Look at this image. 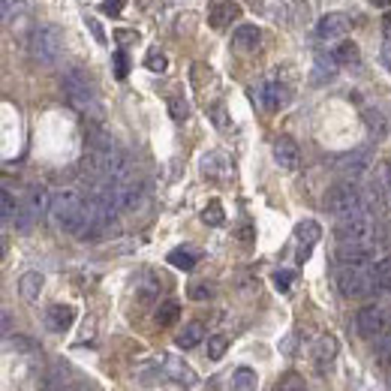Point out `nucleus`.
Returning a JSON list of instances; mask_svg holds the SVG:
<instances>
[{"label":"nucleus","mask_w":391,"mask_h":391,"mask_svg":"<svg viewBox=\"0 0 391 391\" xmlns=\"http://www.w3.org/2000/svg\"><path fill=\"white\" fill-rule=\"evenodd\" d=\"M356 58H358V49H356V42H349V40H343V42H338L331 49V60L340 63V67L343 63H352Z\"/></svg>","instance_id":"b1692460"},{"label":"nucleus","mask_w":391,"mask_h":391,"mask_svg":"<svg viewBox=\"0 0 391 391\" xmlns=\"http://www.w3.org/2000/svg\"><path fill=\"white\" fill-rule=\"evenodd\" d=\"M49 205H51V196L45 193L42 187H33L31 193H27V202H24V208L18 211V217H15V226L18 229H31V226L40 220L42 214H49Z\"/></svg>","instance_id":"0eeeda50"},{"label":"nucleus","mask_w":391,"mask_h":391,"mask_svg":"<svg viewBox=\"0 0 391 391\" xmlns=\"http://www.w3.org/2000/svg\"><path fill=\"white\" fill-rule=\"evenodd\" d=\"M181 316V304L178 301H163L160 310H157V322L160 325H175Z\"/></svg>","instance_id":"bb28decb"},{"label":"nucleus","mask_w":391,"mask_h":391,"mask_svg":"<svg viewBox=\"0 0 391 391\" xmlns=\"http://www.w3.org/2000/svg\"><path fill=\"white\" fill-rule=\"evenodd\" d=\"M202 175L211 178V181H226V178H232V163H229V157H226V153H220V151L205 153V157H202Z\"/></svg>","instance_id":"f8f14e48"},{"label":"nucleus","mask_w":391,"mask_h":391,"mask_svg":"<svg viewBox=\"0 0 391 391\" xmlns=\"http://www.w3.org/2000/svg\"><path fill=\"white\" fill-rule=\"evenodd\" d=\"M292 280H295V274H292V271H277V274H274V286L280 289V292H289V286H292Z\"/></svg>","instance_id":"c9c22d12"},{"label":"nucleus","mask_w":391,"mask_h":391,"mask_svg":"<svg viewBox=\"0 0 391 391\" xmlns=\"http://www.w3.org/2000/svg\"><path fill=\"white\" fill-rule=\"evenodd\" d=\"M313 358H316V367L322 370H331L334 358H338V338H331V334H322L319 340H316V349H313Z\"/></svg>","instance_id":"dca6fc26"},{"label":"nucleus","mask_w":391,"mask_h":391,"mask_svg":"<svg viewBox=\"0 0 391 391\" xmlns=\"http://www.w3.org/2000/svg\"><path fill=\"white\" fill-rule=\"evenodd\" d=\"M157 295H160V280L153 274H144L139 280V298H142V301H153Z\"/></svg>","instance_id":"393cba45"},{"label":"nucleus","mask_w":391,"mask_h":391,"mask_svg":"<svg viewBox=\"0 0 391 391\" xmlns=\"http://www.w3.org/2000/svg\"><path fill=\"white\" fill-rule=\"evenodd\" d=\"M226 349H229V338H226V334H214V338H208V358L211 361H220L226 356Z\"/></svg>","instance_id":"cd10ccee"},{"label":"nucleus","mask_w":391,"mask_h":391,"mask_svg":"<svg viewBox=\"0 0 391 391\" xmlns=\"http://www.w3.org/2000/svg\"><path fill=\"white\" fill-rule=\"evenodd\" d=\"M9 331H13V316H9V310H3V334L9 338Z\"/></svg>","instance_id":"79ce46f5"},{"label":"nucleus","mask_w":391,"mask_h":391,"mask_svg":"<svg viewBox=\"0 0 391 391\" xmlns=\"http://www.w3.org/2000/svg\"><path fill=\"white\" fill-rule=\"evenodd\" d=\"M148 69H153V72H163V69H166V54L157 51V49H151V51H148Z\"/></svg>","instance_id":"72a5a7b5"},{"label":"nucleus","mask_w":391,"mask_h":391,"mask_svg":"<svg viewBox=\"0 0 391 391\" xmlns=\"http://www.w3.org/2000/svg\"><path fill=\"white\" fill-rule=\"evenodd\" d=\"M232 42L238 45V49H244V51H253V49H256V45L262 42V31H259L256 24H241L238 31H235Z\"/></svg>","instance_id":"412c9836"},{"label":"nucleus","mask_w":391,"mask_h":391,"mask_svg":"<svg viewBox=\"0 0 391 391\" xmlns=\"http://www.w3.org/2000/svg\"><path fill=\"white\" fill-rule=\"evenodd\" d=\"M115 76H117V78L126 76V54H124V51L115 54Z\"/></svg>","instance_id":"ea45409f"},{"label":"nucleus","mask_w":391,"mask_h":391,"mask_svg":"<svg viewBox=\"0 0 391 391\" xmlns=\"http://www.w3.org/2000/svg\"><path fill=\"white\" fill-rule=\"evenodd\" d=\"M190 298H193V301H208V298H211V286H205V283L190 286Z\"/></svg>","instance_id":"e433bc0d"},{"label":"nucleus","mask_w":391,"mask_h":391,"mask_svg":"<svg viewBox=\"0 0 391 391\" xmlns=\"http://www.w3.org/2000/svg\"><path fill=\"white\" fill-rule=\"evenodd\" d=\"M325 211L334 214L338 220H343V217H352V214H358V211H367V208H365V193L356 187V181L334 184L328 193H325Z\"/></svg>","instance_id":"7ed1b4c3"},{"label":"nucleus","mask_w":391,"mask_h":391,"mask_svg":"<svg viewBox=\"0 0 391 391\" xmlns=\"http://www.w3.org/2000/svg\"><path fill=\"white\" fill-rule=\"evenodd\" d=\"M238 15H241V6L235 3V0H214L211 13H208V22H211V27H217V31H223V27H229Z\"/></svg>","instance_id":"ddd939ff"},{"label":"nucleus","mask_w":391,"mask_h":391,"mask_svg":"<svg viewBox=\"0 0 391 391\" xmlns=\"http://www.w3.org/2000/svg\"><path fill=\"white\" fill-rule=\"evenodd\" d=\"M81 214H85V199H81L76 190H58V193L51 196L49 217L60 232L76 235L81 226Z\"/></svg>","instance_id":"f257e3e1"},{"label":"nucleus","mask_w":391,"mask_h":391,"mask_svg":"<svg viewBox=\"0 0 391 391\" xmlns=\"http://www.w3.org/2000/svg\"><path fill=\"white\" fill-rule=\"evenodd\" d=\"M60 33H58V27H51V24H40V27H33V33H31V58L36 63H42V67H51L54 60L60 58Z\"/></svg>","instance_id":"423d86ee"},{"label":"nucleus","mask_w":391,"mask_h":391,"mask_svg":"<svg viewBox=\"0 0 391 391\" xmlns=\"http://www.w3.org/2000/svg\"><path fill=\"white\" fill-rule=\"evenodd\" d=\"M72 319H76V310L67 304H54V307H49V313H45V322H49L51 331H67Z\"/></svg>","instance_id":"aec40b11"},{"label":"nucleus","mask_w":391,"mask_h":391,"mask_svg":"<svg viewBox=\"0 0 391 391\" xmlns=\"http://www.w3.org/2000/svg\"><path fill=\"white\" fill-rule=\"evenodd\" d=\"M211 115H214V124L220 126V130H229V121H226V108H223L220 103H217V106L211 108Z\"/></svg>","instance_id":"4c0bfd02"},{"label":"nucleus","mask_w":391,"mask_h":391,"mask_svg":"<svg viewBox=\"0 0 391 391\" xmlns=\"http://www.w3.org/2000/svg\"><path fill=\"white\" fill-rule=\"evenodd\" d=\"M42 286H45V280H42L40 271H27V274H22V280H18V292H22V298L31 304L40 301Z\"/></svg>","instance_id":"6ab92c4d"},{"label":"nucleus","mask_w":391,"mask_h":391,"mask_svg":"<svg viewBox=\"0 0 391 391\" xmlns=\"http://www.w3.org/2000/svg\"><path fill=\"white\" fill-rule=\"evenodd\" d=\"M202 220L208 223V226H223V220H226V214H223V205L217 202V199H211L205 208H202Z\"/></svg>","instance_id":"c85d7f7f"},{"label":"nucleus","mask_w":391,"mask_h":391,"mask_svg":"<svg viewBox=\"0 0 391 391\" xmlns=\"http://www.w3.org/2000/svg\"><path fill=\"white\" fill-rule=\"evenodd\" d=\"M376 349H379V358L385 361V365H391V325L379 334V343H376Z\"/></svg>","instance_id":"2f4dec72"},{"label":"nucleus","mask_w":391,"mask_h":391,"mask_svg":"<svg viewBox=\"0 0 391 391\" xmlns=\"http://www.w3.org/2000/svg\"><path fill=\"white\" fill-rule=\"evenodd\" d=\"M202 338H205V325L202 322H187L184 331L175 338V343H178V349H193L202 343Z\"/></svg>","instance_id":"4be33fe9"},{"label":"nucleus","mask_w":391,"mask_h":391,"mask_svg":"<svg viewBox=\"0 0 391 391\" xmlns=\"http://www.w3.org/2000/svg\"><path fill=\"white\" fill-rule=\"evenodd\" d=\"M232 383H235V391H253L256 388V374H253L250 367H238L232 376Z\"/></svg>","instance_id":"a878e982"},{"label":"nucleus","mask_w":391,"mask_h":391,"mask_svg":"<svg viewBox=\"0 0 391 391\" xmlns=\"http://www.w3.org/2000/svg\"><path fill=\"white\" fill-rule=\"evenodd\" d=\"M124 6H126L124 0H106V3L99 6V9H103L106 15H121V9H124Z\"/></svg>","instance_id":"58836bf2"},{"label":"nucleus","mask_w":391,"mask_h":391,"mask_svg":"<svg viewBox=\"0 0 391 391\" xmlns=\"http://www.w3.org/2000/svg\"><path fill=\"white\" fill-rule=\"evenodd\" d=\"M133 36H135V33H130V31H121V33H117V40H121V42L126 45V42H133Z\"/></svg>","instance_id":"c03bdc74"},{"label":"nucleus","mask_w":391,"mask_h":391,"mask_svg":"<svg viewBox=\"0 0 391 391\" xmlns=\"http://www.w3.org/2000/svg\"><path fill=\"white\" fill-rule=\"evenodd\" d=\"M88 27L97 33V40H99V42H106V33H103V27L97 24V18H88Z\"/></svg>","instance_id":"a19ab883"},{"label":"nucleus","mask_w":391,"mask_h":391,"mask_svg":"<svg viewBox=\"0 0 391 391\" xmlns=\"http://www.w3.org/2000/svg\"><path fill=\"white\" fill-rule=\"evenodd\" d=\"M319 235H322V229H319V223H313V220H304V223H298V229H295V238H298V262H304L310 259V250H313V244L319 241Z\"/></svg>","instance_id":"9b49d317"},{"label":"nucleus","mask_w":391,"mask_h":391,"mask_svg":"<svg viewBox=\"0 0 391 391\" xmlns=\"http://www.w3.org/2000/svg\"><path fill=\"white\" fill-rule=\"evenodd\" d=\"M24 13V0H3V24L13 22V15Z\"/></svg>","instance_id":"473e14b6"},{"label":"nucleus","mask_w":391,"mask_h":391,"mask_svg":"<svg viewBox=\"0 0 391 391\" xmlns=\"http://www.w3.org/2000/svg\"><path fill=\"white\" fill-rule=\"evenodd\" d=\"M277 391H307V385H304V379L298 374H286L283 379H280Z\"/></svg>","instance_id":"7c9ffc66"},{"label":"nucleus","mask_w":391,"mask_h":391,"mask_svg":"<svg viewBox=\"0 0 391 391\" xmlns=\"http://www.w3.org/2000/svg\"><path fill=\"white\" fill-rule=\"evenodd\" d=\"M259 99H262V106L268 108V112H277V108H283L286 106V88L283 85H277V81H265V85L259 88Z\"/></svg>","instance_id":"a211bd4d"},{"label":"nucleus","mask_w":391,"mask_h":391,"mask_svg":"<svg viewBox=\"0 0 391 391\" xmlns=\"http://www.w3.org/2000/svg\"><path fill=\"white\" fill-rule=\"evenodd\" d=\"M58 391H88L85 385H60Z\"/></svg>","instance_id":"a18cd8bd"},{"label":"nucleus","mask_w":391,"mask_h":391,"mask_svg":"<svg viewBox=\"0 0 391 391\" xmlns=\"http://www.w3.org/2000/svg\"><path fill=\"white\" fill-rule=\"evenodd\" d=\"M163 376L178 383V385H184V388H193L199 383L193 367H190L184 358H172V356H163Z\"/></svg>","instance_id":"1a4fd4ad"},{"label":"nucleus","mask_w":391,"mask_h":391,"mask_svg":"<svg viewBox=\"0 0 391 391\" xmlns=\"http://www.w3.org/2000/svg\"><path fill=\"white\" fill-rule=\"evenodd\" d=\"M334 235H338L340 244H361V247H376L379 244V229H376V220L370 217V211H358L352 217L338 220Z\"/></svg>","instance_id":"f03ea898"},{"label":"nucleus","mask_w":391,"mask_h":391,"mask_svg":"<svg viewBox=\"0 0 391 391\" xmlns=\"http://www.w3.org/2000/svg\"><path fill=\"white\" fill-rule=\"evenodd\" d=\"M169 108H172V117H175V121H184V117H187V103L181 97H172Z\"/></svg>","instance_id":"f704fd0d"},{"label":"nucleus","mask_w":391,"mask_h":391,"mask_svg":"<svg viewBox=\"0 0 391 391\" xmlns=\"http://www.w3.org/2000/svg\"><path fill=\"white\" fill-rule=\"evenodd\" d=\"M63 97H67V103L76 108V112H81V115H99L97 112V97H94V88H90V81L81 76V72H76V69H69L67 76H63Z\"/></svg>","instance_id":"39448f33"},{"label":"nucleus","mask_w":391,"mask_h":391,"mask_svg":"<svg viewBox=\"0 0 391 391\" xmlns=\"http://www.w3.org/2000/svg\"><path fill=\"white\" fill-rule=\"evenodd\" d=\"M383 60H385V67L391 69V49H383Z\"/></svg>","instance_id":"49530a36"},{"label":"nucleus","mask_w":391,"mask_h":391,"mask_svg":"<svg viewBox=\"0 0 391 391\" xmlns=\"http://www.w3.org/2000/svg\"><path fill=\"white\" fill-rule=\"evenodd\" d=\"M356 328L361 338H379L385 328H388V313L383 304H367L361 307L358 316H356Z\"/></svg>","instance_id":"6e6552de"},{"label":"nucleus","mask_w":391,"mask_h":391,"mask_svg":"<svg viewBox=\"0 0 391 391\" xmlns=\"http://www.w3.org/2000/svg\"><path fill=\"white\" fill-rule=\"evenodd\" d=\"M370 271H374L376 292H388V289H391V253L379 250L374 256V262H370Z\"/></svg>","instance_id":"f3484780"},{"label":"nucleus","mask_w":391,"mask_h":391,"mask_svg":"<svg viewBox=\"0 0 391 391\" xmlns=\"http://www.w3.org/2000/svg\"><path fill=\"white\" fill-rule=\"evenodd\" d=\"M383 33L391 40V13H385V15H383Z\"/></svg>","instance_id":"37998d69"},{"label":"nucleus","mask_w":391,"mask_h":391,"mask_svg":"<svg viewBox=\"0 0 391 391\" xmlns=\"http://www.w3.org/2000/svg\"><path fill=\"white\" fill-rule=\"evenodd\" d=\"M370 163H374L370 151L361 148V151H352V153H347V157H340L338 169H340V175H347V181H356L370 169Z\"/></svg>","instance_id":"9d476101"},{"label":"nucleus","mask_w":391,"mask_h":391,"mask_svg":"<svg viewBox=\"0 0 391 391\" xmlns=\"http://www.w3.org/2000/svg\"><path fill=\"white\" fill-rule=\"evenodd\" d=\"M347 31H349V18L343 13H328L316 24V36H319V40H338V36H343Z\"/></svg>","instance_id":"2eb2a0df"},{"label":"nucleus","mask_w":391,"mask_h":391,"mask_svg":"<svg viewBox=\"0 0 391 391\" xmlns=\"http://www.w3.org/2000/svg\"><path fill=\"white\" fill-rule=\"evenodd\" d=\"M0 217H3V223H9L13 217H18L15 199H13V193H9V190H3V193H0Z\"/></svg>","instance_id":"c756f323"},{"label":"nucleus","mask_w":391,"mask_h":391,"mask_svg":"<svg viewBox=\"0 0 391 391\" xmlns=\"http://www.w3.org/2000/svg\"><path fill=\"white\" fill-rule=\"evenodd\" d=\"M338 286L347 298H365V295H374L376 292V283H374V271H370V262L367 265H340L338 271Z\"/></svg>","instance_id":"20e7f679"},{"label":"nucleus","mask_w":391,"mask_h":391,"mask_svg":"<svg viewBox=\"0 0 391 391\" xmlns=\"http://www.w3.org/2000/svg\"><path fill=\"white\" fill-rule=\"evenodd\" d=\"M274 163L280 169H298V163H301V151H298V144L289 139V135H280L274 142Z\"/></svg>","instance_id":"4468645a"},{"label":"nucleus","mask_w":391,"mask_h":391,"mask_svg":"<svg viewBox=\"0 0 391 391\" xmlns=\"http://www.w3.org/2000/svg\"><path fill=\"white\" fill-rule=\"evenodd\" d=\"M370 3H374V6H383V9H388V6H391V0H370Z\"/></svg>","instance_id":"de8ad7c7"},{"label":"nucleus","mask_w":391,"mask_h":391,"mask_svg":"<svg viewBox=\"0 0 391 391\" xmlns=\"http://www.w3.org/2000/svg\"><path fill=\"white\" fill-rule=\"evenodd\" d=\"M169 262L175 268H181V271H190L199 262V250H193V247H178V250L169 253Z\"/></svg>","instance_id":"5701e85b"}]
</instances>
